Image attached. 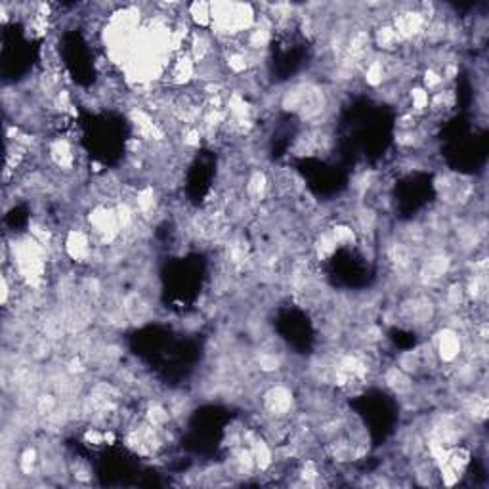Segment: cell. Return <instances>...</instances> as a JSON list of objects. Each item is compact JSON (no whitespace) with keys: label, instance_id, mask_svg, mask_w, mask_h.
<instances>
[{"label":"cell","instance_id":"cell-3","mask_svg":"<svg viewBox=\"0 0 489 489\" xmlns=\"http://www.w3.org/2000/svg\"><path fill=\"white\" fill-rule=\"evenodd\" d=\"M65 252L77 262H86L92 259V244L86 231L71 230L65 237Z\"/></svg>","mask_w":489,"mask_h":489},{"label":"cell","instance_id":"cell-7","mask_svg":"<svg viewBox=\"0 0 489 489\" xmlns=\"http://www.w3.org/2000/svg\"><path fill=\"white\" fill-rule=\"evenodd\" d=\"M190 20L193 23H197L199 27H207V25H212L211 18V4L207 2H195L190 6Z\"/></svg>","mask_w":489,"mask_h":489},{"label":"cell","instance_id":"cell-8","mask_svg":"<svg viewBox=\"0 0 489 489\" xmlns=\"http://www.w3.org/2000/svg\"><path fill=\"white\" fill-rule=\"evenodd\" d=\"M443 77L442 73L438 71L436 67H428L424 73H422V89L426 90L428 94L430 92H438V90H442L443 86Z\"/></svg>","mask_w":489,"mask_h":489},{"label":"cell","instance_id":"cell-4","mask_svg":"<svg viewBox=\"0 0 489 489\" xmlns=\"http://www.w3.org/2000/svg\"><path fill=\"white\" fill-rule=\"evenodd\" d=\"M48 155H50V161L61 170H73L75 167V153H73V148L71 143L65 138H58L54 142L50 143L48 148Z\"/></svg>","mask_w":489,"mask_h":489},{"label":"cell","instance_id":"cell-2","mask_svg":"<svg viewBox=\"0 0 489 489\" xmlns=\"http://www.w3.org/2000/svg\"><path fill=\"white\" fill-rule=\"evenodd\" d=\"M434 348L436 353H438V360L445 361V363H453L462 352V340L457 331L445 327V329L440 331L438 337H436Z\"/></svg>","mask_w":489,"mask_h":489},{"label":"cell","instance_id":"cell-9","mask_svg":"<svg viewBox=\"0 0 489 489\" xmlns=\"http://www.w3.org/2000/svg\"><path fill=\"white\" fill-rule=\"evenodd\" d=\"M409 98H411V113L419 115L422 111H426L428 103H430V94L422 86H417V89L411 90Z\"/></svg>","mask_w":489,"mask_h":489},{"label":"cell","instance_id":"cell-6","mask_svg":"<svg viewBox=\"0 0 489 489\" xmlns=\"http://www.w3.org/2000/svg\"><path fill=\"white\" fill-rule=\"evenodd\" d=\"M384 381L390 390H394L396 394H408L411 392V379L408 373H403L400 367H390L384 373Z\"/></svg>","mask_w":489,"mask_h":489},{"label":"cell","instance_id":"cell-1","mask_svg":"<svg viewBox=\"0 0 489 489\" xmlns=\"http://www.w3.org/2000/svg\"><path fill=\"white\" fill-rule=\"evenodd\" d=\"M262 403H264V409L272 415L273 419H285L287 415L292 411L294 396L283 384H275V386H270L266 390L264 396H262Z\"/></svg>","mask_w":489,"mask_h":489},{"label":"cell","instance_id":"cell-5","mask_svg":"<svg viewBox=\"0 0 489 489\" xmlns=\"http://www.w3.org/2000/svg\"><path fill=\"white\" fill-rule=\"evenodd\" d=\"M244 191H247V199H249L251 203H260V201H264L266 195L270 193V180H268V176H266L264 172L254 170L251 176L247 178Z\"/></svg>","mask_w":489,"mask_h":489}]
</instances>
